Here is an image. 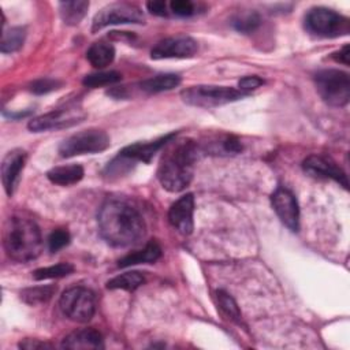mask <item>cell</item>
Returning a JSON list of instances; mask_svg holds the SVG:
<instances>
[{
    "label": "cell",
    "mask_w": 350,
    "mask_h": 350,
    "mask_svg": "<svg viewBox=\"0 0 350 350\" xmlns=\"http://www.w3.org/2000/svg\"><path fill=\"white\" fill-rule=\"evenodd\" d=\"M97 221L103 239L115 247L131 246L145 234L144 217L124 200H107L98 211Z\"/></svg>",
    "instance_id": "cell-1"
},
{
    "label": "cell",
    "mask_w": 350,
    "mask_h": 350,
    "mask_svg": "<svg viewBox=\"0 0 350 350\" xmlns=\"http://www.w3.org/2000/svg\"><path fill=\"white\" fill-rule=\"evenodd\" d=\"M165 146V152L157 168V179L165 190L179 193L185 190L193 179L197 145L191 139L174 141L172 138Z\"/></svg>",
    "instance_id": "cell-2"
},
{
    "label": "cell",
    "mask_w": 350,
    "mask_h": 350,
    "mask_svg": "<svg viewBox=\"0 0 350 350\" xmlns=\"http://www.w3.org/2000/svg\"><path fill=\"white\" fill-rule=\"evenodd\" d=\"M3 246L7 256L18 262L37 258L42 250V238L38 226L23 216H11L4 223Z\"/></svg>",
    "instance_id": "cell-3"
},
{
    "label": "cell",
    "mask_w": 350,
    "mask_h": 350,
    "mask_svg": "<svg viewBox=\"0 0 350 350\" xmlns=\"http://www.w3.org/2000/svg\"><path fill=\"white\" fill-rule=\"evenodd\" d=\"M308 33L321 38H335L346 36L350 31L349 18L325 7L309 10L304 21Z\"/></svg>",
    "instance_id": "cell-4"
},
{
    "label": "cell",
    "mask_w": 350,
    "mask_h": 350,
    "mask_svg": "<svg viewBox=\"0 0 350 350\" xmlns=\"http://www.w3.org/2000/svg\"><path fill=\"white\" fill-rule=\"evenodd\" d=\"M314 85L320 97L331 107H345L350 98V77L336 68L320 70L314 74Z\"/></svg>",
    "instance_id": "cell-5"
},
{
    "label": "cell",
    "mask_w": 350,
    "mask_h": 350,
    "mask_svg": "<svg viewBox=\"0 0 350 350\" xmlns=\"http://www.w3.org/2000/svg\"><path fill=\"white\" fill-rule=\"evenodd\" d=\"M245 96L246 94L239 89L217 85H196L180 92V97L186 104L200 108L220 107L243 98Z\"/></svg>",
    "instance_id": "cell-6"
},
{
    "label": "cell",
    "mask_w": 350,
    "mask_h": 350,
    "mask_svg": "<svg viewBox=\"0 0 350 350\" xmlns=\"http://www.w3.org/2000/svg\"><path fill=\"white\" fill-rule=\"evenodd\" d=\"M109 146V137L104 130L88 129L67 137L57 148L62 157H74L88 153H98Z\"/></svg>",
    "instance_id": "cell-7"
},
{
    "label": "cell",
    "mask_w": 350,
    "mask_h": 350,
    "mask_svg": "<svg viewBox=\"0 0 350 350\" xmlns=\"http://www.w3.org/2000/svg\"><path fill=\"white\" fill-rule=\"evenodd\" d=\"M59 306L64 316L70 320L77 323H88L96 310L94 294L86 287H71L62 294Z\"/></svg>",
    "instance_id": "cell-8"
},
{
    "label": "cell",
    "mask_w": 350,
    "mask_h": 350,
    "mask_svg": "<svg viewBox=\"0 0 350 350\" xmlns=\"http://www.w3.org/2000/svg\"><path fill=\"white\" fill-rule=\"evenodd\" d=\"M145 16L139 7L131 3H112L103 7L93 18L92 31L101 30L112 25L144 23Z\"/></svg>",
    "instance_id": "cell-9"
},
{
    "label": "cell",
    "mask_w": 350,
    "mask_h": 350,
    "mask_svg": "<svg viewBox=\"0 0 350 350\" xmlns=\"http://www.w3.org/2000/svg\"><path fill=\"white\" fill-rule=\"evenodd\" d=\"M85 119V113L77 108L75 105L72 107H64V108H57L51 112H46L44 115H40L34 119H31L27 124L30 131L34 133H41V131H48V130H59V129H66L71 127Z\"/></svg>",
    "instance_id": "cell-10"
},
{
    "label": "cell",
    "mask_w": 350,
    "mask_h": 350,
    "mask_svg": "<svg viewBox=\"0 0 350 350\" xmlns=\"http://www.w3.org/2000/svg\"><path fill=\"white\" fill-rule=\"evenodd\" d=\"M198 49V44L189 36H176L161 40L150 52L152 59H183L191 57Z\"/></svg>",
    "instance_id": "cell-11"
},
{
    "label": "cell",
    "mask_w": 350,
    "mask_h": 350,
    "mask_svg": "<svg viewBox=\"0 0 350 350\" xmlns=\"http://www.w3.org/2000/svg\"><path fill=\"white\" fill-rule=\"evenodd\" d=\"M273 211L280 221L291 231L299 228V208L295 196L286 187L279 186L271 196Z\"/></svg>",
    "instance_id": "cell-12"
},
{
    "label": "cell",
    "mask_w": 350,
    "mask_h": 350,
    "mask_svg": "<svg viewBox=\"0 0 350 350\" xmlns=\"http://www.w3.org/2000/svg\"><path fill=\"white\" fill-rule=\"evenodd\" d=\"M194 197L187 193L179 197L168 211L170 224L183 235H189L194 228Z\"/></svg>",
    "instance_id": "cell-13"
},
{
    "label": "cell",
    "mask_w": 350,
    "mask_h": 350,
    "mask_svg": "<svg viewBox=\"0 0 350 350\" xmlns=\"http://www.w3.org/2000/svg\"><path fill=\"white\" fill-rule=\"evenodd\" d=\"M172 138H175V133L167 134L161 138H157V139L149 141V142H135V144L129 145L124 149H122L118 156H120L123 160H126L131 167L137 161L149 163L152 160V157L154 156V153L159 152L163 146H165Z\"/></svg>",
    "instance_id": "cell-14"
},
{
    "label": "cell",
    "mask_w": 350,
    "mask_h": 350,
    "mask_svg": "<svg viewBox=\"0 0 350 350\" xmlns=\"http://www.w3.org/2000/svg\"><path fill=\"white\" fill-rule=\"evenodd\" d=\"M302 167L312 176L329 178V179L335 180L336 183H339L340 186H343L345 189L349 187L346 174L334 161H331L329 159H327L324 156L312 154L304 160Z\"/></svg>",
    "instance_id": "cell-15"
},
{
    "label": "cell",
    "mask_w": 350,
    "mask_h": 350,
    "mask_svg": "<svg viewBox=\"0 0 350 350\" xmlns=\"http://www.w3.org/2000/svg\"><path fill=\"white\" fill-rule=\"evenodd\" d=\"M26 163V152L22 149L10 150L1 163V180L8 196H11L18 185L21 172Z\"/></svg>",
    "instance_id": "cell-16"
},
{
    "label": "cell",
    "mask_w": 350,
    "mask_h": 350,
    "mask_svg": "<svg viewBox=\"0 0 350 350\" xmlns=\"http://www.w3.org/2000/svg\"><path fill=\"white\" fill-rule=\"evenodd\" d=\"M62 347L70 350H96L104 347V339L97 329L82 328L68 334L63 339Z\"/></svg>",
    "instance_id": "cell-17"
},
{
    "label": "cell",
    "mask_w": 350,
    "mask_h": 350,
    "mask_svg": "<svg viewBox=\"0 0 350 350\" xmlns=\"http://www.w3.org/2000/svg\"><path fill=\"white\" fill-rule=\"evenodd\" d=\"M46 178L59 186H70L78 183L83 178V168L79 164L53 167L46 172Z\"/></svg>",
    "instance_id": "cell-18"
},
{
    "label": "cell",
    "mask_w": 350,
    "mask_h": 350,
    "mask_svg": "<svg viewBox=\"0 0 350 350\" xmlns=\"http://www.w3.org/2000/svg\"><path fill=\"white\" fill-rule=\"evenodd\" d=\"M180 83V77L176 74H157L154 77H150L148 79H144L138 83V88L141 92L152 94V93H160L165 90H171L176 88Z\"/></svg>",
    "instance_id": "cell-19"
},
{
    "label": "cell",
    "mask_w": 350,
    "mask_h": 350,
    "mask_svg": "<svg viewBox=\"0 0 350 350\" xmlns=\"http://www.w3.org/2000/svg\"><path fill=\"white\" fill-rule=\"evenodd\" d=\"M115 48L107 41H97L90 45L86 52V59L96 68H104L113 62Z\"/></svg>",
    "instance_id": "cell-20"
},
{
    "label": "cell",
    "mask_w": 350,
    "mask_h": 350,
    "mask_svg": "<svg viewBox=\"0 0 350 350\" xmlns=\"http://www.w3.org/2000/svg\"><path fill=\"white\" fill-rule=\"evenodd\" d=\"M89 8V1L74 0V1H60L59 14L62 21L68 26H77L85 18Z\"/></svg>",
    "instance_id": "cell-21"
},
{
    "label": "cell",
    "mask_w": 350,
    "mask_h": 350,
    "mask_svg": "<svg viewBox=\"0 0 350 350\" xmlns=\"http://www.w3.org/2000/svg\"><path fill=\"white\" fill-rule=\"evenodd\" d=\"M161 256V249L156 242H149L142 250H137L133 252L130 254H127L126 257H123L122 260H119L118 267L119 268H126L130 265H135V264H146V262H154L160 258Z\"/></svg>",
    "instance_id": "cell-22"
},
{
    "label": "cell",
    "mask_w": 350,
    "mask_h": 350,
    "mask_svg": "<svg viewBox=\"0 0 350 350\" xmlns=\"http://www.w3.org/2000/svg\"><path fill=\"white\" fill-rule=\"evenodd\" d=\"M145 278L138 271H129L124 273H120L111 280L107 282V288L109 290H126V291H134L141 284H144Z\"/></svg>",
    "instance_id": "cell-23"
},
{
    "label": "cell",
    "mask_w": 350,
    "mask_h": 350,
    "mask_svg": "<svg viewBox=\"0 0 350 350\" xmlns=\"http://www.w3.org/2000/svg\"><path fill=\"white\" fill-rule=\"evenodd\" d=\"M26 38V30L25 27L15 26L4 30L1 36V42H0V51L3 53H11L18 51Z\"/></svg>",
    "instance_id": "cell-24"
},
{
    "label": "cell",
    "mask_w": 350,
    "mask_h": 350,
    "mask_svg": "<svg viewBox=\"0 0 350 350\" xmlns=\"http://www.w3.org/2000/svg\"><path fill=\"white\" fill-rule=\"evenodd\" d=\"M56 293L55 286H37L21 291V299L27 305H40L48 302Z\"/></svg>",
    "instance_id": "cell-25"
},
{
    "label": "cell",
    "mask_w": 350,
    "mask_h": 350,
    "mask_svg": "<svg viewBox=\"0 0 350 350\" xmlns=\"http://www.w3.org/2000/svg\"><path fill=\"white\" fill-rule=\"evenodd\" d=\"M231 23H232V26L237 31H241L243 34H249L260 26L261 18L256 11H246V12H241V14L235 15L232 18Z\"/></svg>",
    "instance_id": "cell-26"
},
{
    "label": "cell",
    "mask_w": 350,
    "mask_h": 350,
    "mask_svg": "<svg viewBox=\"0 0 350 350\" xmlns=\"http://www.w3.org/2000/svg\"><path fill=\"white\" fill-rule=\"evenodd\" d=\"M74 271V267L70 262H59L51 267L38 268L33 272V278L36 280H46V279H57L70 275Z\"/></svg>",
    "instance_id": "cell-27"
},
{
    "label": "cell",
    "mask_w": 350,
    "mask_h": 350,
    "mask_svg": "<svg viewBox=\"0 0 350 350\" xmlns=\"http://www.w3.org/2000/svg\"><path fill=\"white\" fill-rule=\"evenodd\" d=\"M216 299H217V305L219 308L223 310V313L226 316H228L232 321L241 323L242 320V314L241 310L235 302V299L224 290H217L216 291Z\"/></svg>",
    "instance_id": "cell-28"
},
{
    "label": "cell",
    "mask_w": 350,
    "mask_h": 350,
    "mask_svg": "<svg viewBox=\"0 0 350 350\" xmlns=\"http://www.w3.org/2000/svg\"><path fill=\"white\" fill-rule=\"evenodd\" d=\"M122 75L118 71H100L94 74H89L83 78L82 83L86 88H100V86H108L112 83L119 82Z\"/></svg>",
    "instance_id": "cell-29"
},
{
    "label": "cell",
    "mask_w": 350,
    "mask_h": 350,
    "mask_svg": "<svg viewBox=\"0 0 350 350\" xmlns=\"http://www.w3.org/2000/svg\"><path fill=\"white\" fill-rule=\"evenodd\" d=\"M68 243H70V234H68V231H66L63 228H57V230L52 231L48 238V247L52 253L63 249Z\"/></svg>",
    "instance_id": "cell-30"
},
{
    "label": "cell",
    "mask_w": 350,
    "mask_h": 350,
    "mask_svg": "<svg viewBox=\"0 0 350 350\" xmlns=\"http://www.w3.org/2000/svg\"><path fill=\"white\" fill-rule=\"evenodd\" d=\"M62 86V82L53 78H40L37 81H34L30 86V90L36 94H45L49 93L52 90H56Z\"/></svg>",
    "instance_id": "cell-31"
},
{
    "label": "cell",
    "mask_w": 350,
    "mask_h": 350,
    "mask_svg": "<svg viewBox=\"0 0 350 350\" xmlns=\"http://www.w3.org/2000/svg\"><path fill=\"white\" fill-rule=\"evenodd\" d=\"M170 10L176 16H191L196 15V5L189 0H174L170 3Z\"/></svg>",
    "instance_id": "cell-32"
},
{
    "label": "cell",
    "mask_w": 350,
    "mask_h": 350,
    "mask_svg": "<svg viewBox=\"0 0 350 350\" xmlns=\"http://www.w3.org/2000/svg\"><path fill=\"white\" fill-rule=\"evenodd\" d=\"M262 83H264V81L261 78H258L257 75H247V77H243L239 79L238 88L241 92L247 94V92L260 88Z\"/></svg>",
    "instance_id": "cell-33"
},
{
    "label": "cell",
    "mask_w": 350,
    "mask_h": 350,
    "mask_svg": "<svg viewBox=\"0 0 350 350\" xmlns=\"http://www.w3.org/2000/svg\"><path fill=\"white\" fill-rule=\"evenodd\" d=\"M146 8L148 11H150L152 14L157 15V16H167L168 11H167V4L164 1H148L146 3Z\"/></svg>",
    "instance_id": "cell-34"
},
{
    "label": "cell",
    "mask_w": 350,
    "mask_h": 350,
    "mask_svg": "<svg viewBox=\"0 0 350 350\" xmlns=\"http://www.w3.org/2000/svg\"><path fill=\"white\" fill-rule=\"evenodd\" d=\"M19 347L27 349V350H37V349H51L52 346L45 342H41L38 339H25L23 342L19 343Z\"/></svg>",
    "instance_id": "cell-35"
},
{
    "label": "cell",
    "mask_w": 350,
    "mask_h": 350,
    "mask_svg": "<svg viewBox=\"0 0 350 350\" xmlns=\"http://www.w3.org/2000/svg\"><path fill=\"white\" fill-rule=\"evenodd\" d=\"M332 57H334L336 62L343 63L345 66H347V64H349V45H345L340 51L335 52Z\"/></svg>",
    "instance_id": "cell-36"
}]
</instances>
